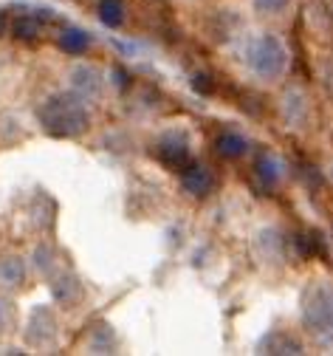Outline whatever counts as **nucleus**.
<instances>
[{
    "label": "nucleus",
    "mask_w": 333,
    "mask_h": 356,
    "mask_svg": "<svg viewBox=\"0 0 333 356\" xmlns=\"http://www.w3.org/2000/svg\"><path fill=\"white\" fill-rule=\"evenodd\" d=\"M90 353H108V348H113V339H111V331H108V325H102V331H99V339H90Z\"/></svg>",
    "instance_id": "nucleus-19"
},
{
    "label": "nucleus",
    "mask_w": 333,
    "mask_h": 356,
    "mask_svg": "<svg viewBox=\"0 0 333 356\" xmlns=\"http://www.w3.org/2000/svg\"><path fill=\"white\" fill-rule=\"evenodd\" d=\"M215 147H218V153L223 159H241L249 150V142H246V136H241V133L226 130V133H220V136H218Z\"/></svg>",
    "instance_id": "nucleus-10"
},
{
    "label": "nucleus",
    "mask_w": 333,
    "mask_h": 356,
    "mask_svg": "<svg viewBox=\"0 0 333 356\" xmlns=\"http://www.w3.org/2000/svg\"><path fill=\"white\" fill-rule=\"evenodd\" d=\"M279 111H282V119L289 127H305L308 116H311V102H308L302 88H289V91L282 94Z\"/></svg>",
    "instance_id": "nucleus-6"
},
{
    "label": "nucleus",
    "mask_w": 333,
    "mask_h": 356,
    "mask_svg": "<svg viewBox=\"0 0 333 356\" xmlns=\"http://www.w3.org/2000/svg\"><path fill=\"white\" fill-rule=\"evenodd\" d=\"M193 85H195V91H204V94H212V82H209V76H206V74H195V79H193Z\"/></svg>",
    "instance_id": "nucleus-21"
},
{
    "label": "nucleus",
    "mask_w": 333,
    "mask_h": 356,
    "mask_svg": "<svg viewBox=\"0 0 333 356\" xmlns=\"http://www.w3.org/2000/svg\"><path fill=\"white\" fill-rule=\"evenodd\" d=\"M260 353H302V345L285 331H274L260 342Z\"/></svg>",
    "instance_id": "nucleus-9"
},
{
    "label": "nucleus",
    "mask_w": 333,
    "mask_h": 356,
    "mask_svg": "<svg viewBox=\"0 0 333 356\" xmlns=\"http://www.w3.org/2000/svg\"><path fill=\"white\" fill-rule=\"evenodd\" d=\"M3 31H6V17L0 15V34H3Z\"/></svg>",
    "instance_id": "nucleus-22"
},
{
    "label": "nucleus",
    "mask_w": 333,
    "mask_h": 356,
    "mask_svg": "<svg viewBox=\"0 0 333 356\" xmlns=\"http://www.w3.org/2000/svg\"><path fill=\"white\" fill-rule=\"evenodd\" d=\"M302 320L308 325V331L319 339L330 337V325H333V300H330V289L325 283H316L314 289L305 291L302 300Z\"/></svg>",
    "instance_id": "nucleus-3"
},
{
    "label": "nucleus",
    "mask_w": 333,
    "mask_h": 356,
    "mask_svg": "<svg viewBox=\"0 0 333 356\" xmlns=\"http://www.w3.org/2000/svg\"><path fill=\"white\" fill-rule=\"evenodd\" d=\"M297 246H300V254L302 257H314L316 254V246H319V238L316 235H302V238H297Z\"/></svg>",
    "instance_id": "nucleus-20"
},
{
    "label": "nucleus",
    "mask_w": 333,
    "mask_h": 356,
    "mask_svg": "<svg viewBox=\"0 0 333 356\" xmlns=\"http://www.w3.org/2000/svg\"><path fill=\"white\" fill-rule=\"evenodd\" d=\"M34 257H37V269H42V275H45V277H51V269H54L51 249H49V246H40V249L34 252Z\"/></svg>",
    "instance_id": "nucleus-18"
},
{
    "label": "nucleus",
    "mask_w": 333,
    "mask_h": 356,
    "mask_svg": "<svg viewBox=\"0 0 333 356\" xmlns=\"http://www.w3.org/2000/svg\"><path fill=\"white\" fill-rule=\"evenodd\" d=\"M57 337V317L51 308H37L29 323V339L34 345H49Z\"/></svg>",
    "instance_id": "nucleus-7"
},
{
    "label": "nucleus",
    "mask_w": 333,
    "mask_h": 356,
    "mask_svg": "<svg viewBox=\"0 0 333 356\" xmlns=\"http://www.w3.org/2000/svg\"><path fill=\"white\" fill-rule=\"evenodd\" d=\"M68 79H71V94H76L82 102H97L102 99L105 94V71L97 68L93 63H76L71 71H68Z\"/></svg>",
    "instance_id": "nucleus-4"
},
{
    "label": "nucleus",
    "mask_w": 333,
    "mask_h": 356,
    "mask_svg": "<svg viewBox=\"0 0 333 356\" xmlns=\"http://www.w3.org/2000/svg\"><path fill=\"white\" fill-rule=\"evenodd\" d=\"M12 325H15V305L9 297H0V334L12 331Z\"/></svg>",
    "instance_id": "nucleus-16"
},
{
    "label": "nucleus",
    "mask_w": 333,
    "mask_h": 356,
    "mask_svg": "<svg viewBox=\"0 0 333 356\" xmlns=\"http://www.w3.org/2000/svg\"><path fill=\"white\" fill-rule=\"evenodd\" d=\"M243 63L252 76L263 82H277L289 71V49L274 34H254L243 42Z\"/></svg>",
    "instance_id": "nucleus-2"
},
{
    "label": "nucleus",
    "mask_w": 333,
    "mask_h": 356,
    "mask_svg": "<svg viewBox=\"0 0 333 356\" xmlns=\"http://www.w3.org/2000/svg\"><path fill=\"white\" fill-rule=\"evenodd\" d=\"M99 20L108 29H119L122 20H124V3L122 0H102L99 3Z\"/></svg>",
    "instance_id": "nucleus-14"
},
{
    "label": "nucleus",
    "mask_w": 333,
    "mask_h": 356,
    "mask_svg": "<svg viewBox=\"0 0 333 356\" xmlns=\"http://www.w3.org/2000/svg\"><path fill=\"white\" fill-rule=\"evenodd\" d=\"M254 9L263 12V15H279L291 6V0H252Z\"/></svg>",
    "instance_id": "nucleus-17"
},
{
    "label": "nucleus",
    "mask_w": 333,
    "mask_h": 356,
    "mask_svg": "<svg viewBox=\"0 0 333 356\" xmlns=\"http://www.w3.org/2000/svg\"><path fill=\"white\" fill-rule=\"evenodd\" d=\"M15 37H23V40H34V37H40L42 34V20L37 17V15H20L17 20H15Z\"/></svg>",
    "instance_id": "nucleus-15"
},
{
    "label": "nucleus",
    "mask_w": 333,
    "mask_h": 356,
    "mask_svg": "<svg viewBox=\"0 0 333 356\" xmlns=\"http://www.w3.org/2000/svg\"><path fill=\"white\" fill-rule=\"evenodd\" d=\"M279 175H282V167L274 156H260L257 159V178L266 184V187H274L279 181Z\"/></svg>",
    "instance_id": "nucleus-13"
},
{
    "label": "nucleus",
    "mask_w": 333,
    "mask_h": 356,
    "mask_svg": "<svg viewBox=\"0 0 333 356\" xmlns=\"http://www.w3.org/2000/svg\"><path fill=\"white\" fill-rule=\"evenodd\" d=\"M37 119H40L42 130L51 133V136H57V139L79 136V133H85L90 127V111L71 91L51 94L37 108Z\"/></svg>",
    "instance_id": "nucleus-1"
},
{
    "label": "nucleus",
    "mask_w": 333,
    "mask_h": 356,
    "mask_svg": "<svg viewBox=\"0 0 333 356\" xmlns=\"http://www.w3.org/2000/svg\"><path fill=\"white\" fill-rule=\"evenodd\" d=\"M156 156L172 167V170H184L189 164V139L184 133H164L156 145Z\"/></svg>",
    "instance_id": "nucleus-5"
},
{
    "label": "nucleus",
    "mask_w": 333,
    "mask_h": 356,
    "mask_svg": "<svg viewBox=\"0 0 333 356\" xmlns=\"http://www.w3.org/2000/svg\"><path fill=\"white\" fill-rule=\"evenodd\" d=\"M26 280V266L20 257H3L0 260V286L15 289Z\"/></svg>",
    "instance_id": "nucleus-12"
},
{
    "label": "nucleus",
    "mask_w": 333,
    "mask_h": 356,
    "mask_svg": "<svg viewBox=\"0 0 333 356\" xmlns=\"http://www.w3.org/2000/svg\"><path fill=\"white\" fill-rule=\"evenodd\" d=\"M181 184H184V190L189 193V195H209L212 193V187H215V178H212V172L206 170V167H201V164H186L184 167V175H181Z\"/></svg>",
    "instance_id": "nucleus-8"
},
{
    "label": "nucleus",
    "mask_w": 333,
    "mask_h": 356,
    "mask_svg": "<svg viewBox=\"0 0 333 356\" xmlns=\"http://www.w3.org/2000/svg\"><path fill=\"white\" fill-rule=\"evenodd\" d=\"M60 49L65 51V54H85L88 49H90V34L88 31H82V29H63L60 31Z\"/></svg>",
    "instance_id": "nucleus-11"
}]
</instances>
